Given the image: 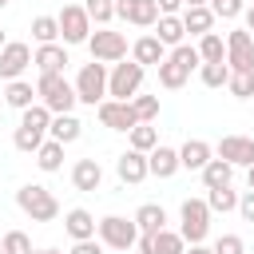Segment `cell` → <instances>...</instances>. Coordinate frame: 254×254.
I'll return each instance as SVG.
<instances>
[{
  "label": "cell",
  "instance_id": "29",
  "mask_svg": "<svg viewBox=\"0 0 254 254\" xmlns=\"http://www.w3.org/2000/svg\"><path fill=\"white\" fill-rule=\"evenodd\" d=\"M187 250V238L179 234V230H155L151 234V254H183Z\"/></svg>",
  "mask_w": 254,
  "mask_h": 254
},
{
  "label": "cell",
  "instance_id": "46",
  "mask_svg": "<svg viewBox=\"0 0 254 254\" xmlns=\"http://www.w3.org/2000/svg\"><path fill=\"white\" fill-rule=\"evenodd\" d=\"M242 16H246V32H254V4H250V8L242 12Z\"/></svg>",
  "mask_w": 254,
  "mask_h": 254
},
{
  "label": "cell",
  "instance_id": "26",
  "mask_svg": "<svg viewBox=\"0 0 254 254\" xmlns=\"http://www.w3.org/2000/svg\"><path fill=\"white\" fill-rule=\"evenodd\" d=\"M36 167H40L44 175H52V171H60V167H64V143L48 135V139L40 143V151H36Z\"/></svg>",
  "mask_w": 254,
  "mask_h": 254
},
{
  "label": "cell",
  "instance_id": "41",
  "mask_svg": "<svg viewBox=\"0 0 254 254\" xmlns=\"http://www.w3.org/2000/svg\"><path fill=\"white\" fill-rule=\"evenodd\" d=\"M214 254H246V242H242V234H222V238L214 242Z\"/></svg>",
  "mask_w": 254,
  "mask_h": 254
},
{
  "label": "cell",
  "instance_id": "7",
  "mask_svg": "<svg viewBox=\"0 0 254 254\" xmlns=\"http://www.w3.org/2000/svg\"><path fill=\"white\" fill-rule=\"evenodd\" d=\"M179 222H183L179 234H183L187 242H202L206 230H210V206H206V198H183Z\"/></svg>",
  "mask_w": 254,
  "mask_h": 254
},
{
  "label": "cell",
  "instance_id": "37",
  "mask_svg": "<svg viewBox=\"0 0 254 254\" xmlns=\"http://www.w3.org/2000/svg\"><path fill=\"white\" fill-rule=\"evenodd\" d=\"M83 8L91 16V24H99V28L115 20V0H83Z\"/></svg>",
  "mask_w": 254,
  "mask_h": 254
},
{
  "label": "cell",
  "instance_id": "3",
  "mask_svg": "<svg viewBox=\"0 0 254 254\" xmlns=\"http://www.w3.org/2000/svg\"><path fill=\"white\" fill-rule=\"evenodd\" d=\"M16 206H20L32 222H56V218H60V202H56V194H52L48 187H40V183L20 187V190H16Z\"/></svg>",
  "mask_w": 254,
  "mask_h": 254
},
{
  "label": "cell",
  "instance_id": "27",
  "mask_svg": "<svg viewBox=\"0 0 254 254\" xmlns=\"http://www.w3.org/2000/svg\"><path fill=\"white\" fill-rule=\"evenodd\" d=\"M155 36H159L167 48H179V44H183V36H187L183 16H159V20H155Z\"/></svg>",
  "mask_w": 254,
  "mask_h": 254
},
{
  "label": "cell",
  "instance_id": "42",
  "mask_svg": "<svg viewBox=\"0 0 254 254\" xmlns=\"http://www.w3.org/2000/svg\"><path fill=\"white\" fill-rule=\"evenodd\" d=\"M71 254H103V242H99V238H79V242L71 246Z\"/></svg>",
  "mask_w": 254,
  "mask_h": 254
},
{
  "label": "cell",
  "instance_id": "49",
  "mask_svg": "<svg viewBox=\"0 0 254 254\" xmlns=\"http://www.w3.org/2000/svg\"><path fill=\"white\" fill-rule=\"evenodd\" d=\"M194 4H210V0H187V8H194Z\"/></svg>",
  "mask_w": 254,
  "mask_h": 254
},
{
  "label": "cell",
  "instance_id": "28",
  "mask_svg": "<svg viewBox=\"0 0 254 254\" xmlns=\"http://www.w3.org/2000/svg\"><path fill=\"white\" fill-rule=\"evenodd\" d=\"M44 139H48V131H44V127H32V123H20V127H16V135H12L16 151H24V155H36Z\"/></svg>",
  "mask_w": 254,
  "mask_h": 254
},
{
  "label": "cell",
  "instance_id": "39",
  "mask_svg": "<svg viewBox=\"0 0 254 254\" xmlns=\"http://www.w3.org/2000/svg\"><path fill=\"white\" fill-rule=\"evenodd\" d=\"M0 246H4V254H36V250H32V238H28L24 230H8Z\"/></svg>",
  "mask_w": 254,
  "mask_h": 254
},
{
  "label": "cell",
  "instance_id": "8",
  "mask_svg": "<svg viewBox=\"0 0 254 254\" xmlns=\"http://www.w3.org/2000/svg\"><path fill=\"white\" fill-rule=\"evenodd\" d=\"M87 48H91V60L99 64H119L127 60V36L123 32H111V28H99L87 36Z\"/></svg>",
  "mask_w": 254,
  "mask_h": 254
},
{
  "label": "cell",
  "instance_id": "10",
  "mask_svg": "<svg viewBox=\"0 0 254 254\" xmlns=\"http://www.w3.org/2000/svg\"><path fill=\"white\" fill-rule=\"evenodd\" d=\"M95 115H99V123L107 131H131V127H139V115H135L131 99H103L95 107Z\"/></svg>",
  "mask_w": 254,
  "mask_h": 254
},
{
  "label": "cell",
  "instance_id": "15",
  "mask_svg": "<svg viewBox=\"0 0 254 254\" xmlns=\"http://www.w3.org/2000/svg\"><path fill=\"white\" fill-rule=\"evenodd\" d=\"M115 175H119V183H131V187H135V183H143V179L151 175L147 155H143V151H135V147H131V151H123V155L115 159Z\"/></svg>",
  "mask_w": 254,
  "mask_h": 254
},
{
  "label": "cell",
  "instance_id": "36",
  "mask_svg": "<svg viewBox=\"0 0 254 254\" xmlns=\"http://www.w3.org/2000/svg\"><path fill=\"white\" fill-rule=\"evenodd\" d=\"M226 87L234 99H254V71H230Z\"/></svg>",
  "mask_w": 254,
  "mask_h": 254
},
{
  "label": "cell",
  "instance_id": "54",
  "mask_svg": "<svg viewBox=\"0 0 254 254\" xmlns=\"http://www.w3.org/2000/svg\"><path fill=\"white\" fill-rule=\"evenodd\" d=\"M123 254H131V250H123Z\"/></svg>",
  "mask_w": 254,
  "mask_h": 254
},
{
  "label": "cell",
  "instance_id": "40",
  "mask_svg": "<svg viewBox=\"0 0 254 254\" xmlns=\"http://www.w3.org/2000/svg\"><path fill=\"white\" fill-rule=\"evenodd\" d=\"M210 12L218 20H238L246 12V0H210Z\"/></svg>",
  "mask_w": 254,
  "mask_h": 254
},
{
  "label": "cell",
  "instance_id": "52",
  "mask_svg": "<svg viewBox=\"0 0 254 254\" xmlns=\"http://www.w3.org/2000/svg\"><path fill=\"white\" fill-rule=\"evenodd\" d=\"M4 4H8V0H0V8H4Z\"/></svg>",
  "mask_w": 254,
  "mask_h": 254
},
{
  "label": "cell",
  "instance_id": "6",
  "mask_svg": "<svg viewBox=\"0 0 254 254\" xmlns=\"http://www.w3.org/2000/svg\"><path fill=\"white\" fill-rule=\"evenodd\" d=\"M75 95H79V103H87V107H99V103L107 99V67H103L99 60H91V64L79 67V75H75Z\"/></svg>",
  "mask_w": 254,
  "mask_h": 254
},
{
  "label": "cell",
  "instance_id": "1",
  "mask_svg": "<svg viewBox=\"0 0 254 254\" xmlns=\"http://www.w3.org/2000/svg\"><path fill=\"white\" fill-rule=\"evenodd\" d=\"M198 67H202L198 48H194V44H179V48H171L167 60L159 64V83H163L167 91H179V87L190 79V71H198Z\"/></svg>",
  "mask_w": 254,
  "mask_h": 254
},
{
  "label": "cell",
  "instance_id": "2",
  "mask_svg": "<svg viewBox=\"0 0 254 254\" xmlns=\"http://www.w3.org/2000/svg\"><path fill=\"white\" fill-rule=\"evenodd\" d=\"M36 91H40V103H44L52 115H64V111H71V107L79 103L75 83H67V79H64V71H40Z\"/></svg>",
  "mask_w": 254,
  "mask_h": 254
},
{
  "label": "cell",
  "instance_id": "12",
  "mask_svg": "<svg viewBox=\"0 0 254 254\" xmlns=\"http://www.w3.org/2000/svg\"><path fill=\"white\" fill-rule=\"evenodd\" d=\"M28 64H32V48L24 40H8L0 48V79H20Z\"/></svg>",
  "mask_w": 254,
  "mask_h": 254
},
{
  "label": "cell",
  "instance_id": "4",
  "mask_svg": "<svg viewBox=\"0 0 254 254\" xmlns=\"http://www.w3.org/2000/svg\"><path fill=\"white\" fill-rule=\"evenodd\" d=\"M95 234H99L103 246H111V250L123 254V250H131L139 242V222L135 218H123V214H107V218H99Z\"/></svg>",
  "mask_w": 254,
  "mask_h": 254
},
{
  "label": "cell",
  "instance_id": "17",
  "mask_svg": "<svg viewBox=\"0 0 254 254\" xmlns=\"http://www.w3.org/2000/svg\"><path fill=\"white\" fill-rule=\"evenodd\" d=\"M131 60H139L143 67H147V64H155V67H159V64L167 60V44H163L155 32H151V36H139V40L131 44Z\"/></svg>",
  "mask_w": 254,
  "mask_h": 254
},
{
  "label": "cell",
  "instance_id": "25",
  "mask_svg": "<svg viewBox=\"0 0 254 254\" xmlns=\"http://www.w3.org/2000/svg\"><path fill=\"white\" fill-rule=\"evenodd\" d=\"M48 135L60 139V143L67 147V143H75V139L83 135V123H79L71 111H64V115H52V131H48Z\"/></svg>",
  "mask_w": 254,
  "mask_h": 254
},
{
  "label": "cell",
  "instance_id": "9",
  "mask_svg": "<svg viewBox=\"0 0 254 254\" xmlns=\"http://www.w3.org/2000/svg\"><path fill=\"white\" fill-rule=\"evenodd\" d=\"M60 36H64V44H87L91 16H87L83 4H64V12H60Z\"/></svg>",
  "mask_w": 254,
  "mask_h": 254
},
{
  "label": "cell",
  "instance_id": "38",
  "mask_svg": "<svg viewBox=\"0 0 254 254\" xmlns=\"http://www.w3.org/2000/svg\"><path fill=\"white\" fill-rule=\"evenodd\" d=\"M131 107H135L139 123H155V119H159V95H135Z\"/></svg>",
  "mask_w": 254,
  "mask_h": 254
},
{
  "label": "cell",
  "instance_id": "45",
  "mask_svg": "<svg viewBox=\"0 0 254 254\" xmlns=\"http://www.w3.org/2000/svg\"><path fill=\"white\" fill-rule=\"evenodd\" d=\"M183 254H214V246H202V242H190V250H183Z\"/></svg>",
  "mask_w": 254,
  "mask_h": 254
},
{
  "label": "cell",
  "instance_id": "21",
  "mask_svg": "<svg viewBox=\"0 0 254 254\" xmlns=\"http://www.w3.org/2000/svg\"><path fill=\"white\" fill-rule=\"evenodd\" d=\"M147 167H151V175H155V179H171L183 163H179V151H175V147H163V143H159V147L147 155Z\"/></svg>",
  "mask_w": 254,
  "mask_h": 254
},
{
  "label": "cell",
  "instance_id": "43",
  "mask_svg": "<svg viewBox=\"0 0 254 254\" xmlns=\"http://www.w3.org/2000/svg\"><path fill=\"white\" fill-rule=\"evenodd\" d=\"M238 214H242V222H254V190H246L238 198Z\"/></svg>",
  "mask_w": 254,
  "mask_h": 254
},
{
  "label": "cell",
  "instance_id": "44",
  "mask_svg": "<svg viewBox=\"0 0 254 254\" xmlns=\"http://www.w3.org/2000/svg\"><path fill=\"white\" fill-rule=\"evenodd\" d=\"M155 4H159V12H163V16H179V8H183L187 0H155Z\"/></svg>",
  "mask_w": 254,
  "mask_h": 254
},
{
  "label": "cell",
  "instance_id": "23",
  "mask_svg": "<svg viewBox=\"0 0 254 254\" xmlns=\"http://www.w3.org/2000/svg\"><path fill=\"white\" fill-rule=\"evenodd\" d=\"M36 99H40V91H36L28 79H8V87H4V103H8V107L24 111V107H32Z\"/></svg>",
  "mask_w": 254,
  "mask_h": 254
},
{
  "label": "cell",
  "instance_id": "47",
  "mask_svg": "<svg viewBox=\"0 0 254 254\" xmlns=\"http://www.w3.org/2000/svg\"><path fill=\"white\" fill-rule=\"evenodd\" d=\"M246 187H250V190H254V163H250V167H246Z\"/></svg>",
  "mask_w": 254,
  "mask_h": 254
},
{
  "label": "cell",
  "instance_id": "24",
  "mask_svg": "<svg viewBox=\"0 0 254 254\" xmlns=\"http://www.w3.org/2000/svg\"><path fill=\"white\" fill-rule=\"evenodd\" d=\"M198 175H202V187H206V190H214V187H230V179H234V163H226V159L214 155Z\"/></svg>",
  "mask_w": 254,
  "mask_h": 254
},
{
  "label": "cell",
  "instance_id": "35",
  "mask_svg": "<svg viewBox=\"0 0 254 254\" xmlns=\"http://www.w3.org/2000/svg\"><path fill=\"white\" fill-rule=\"evenodd\" d=\"M127 135H131V147H135V151H143V155H151V151L159 147V131H155L151 123H139V127H131Z\"/></svg>",
  "mask_w": 254,
  "mask_h": 254
},
{
  "label": "cell",
  "instance_id": "18",
  "mask_svg": "<svg viewBox=\"0 0 254 254\" xmlns=\"http://www.w3.org/2000/svg\"><path fill=\"white\" fill-rule=\"evenodd\" d=\"M210 159H214V147H210L206 139H187V143L179 147V163H183L187 171H202Z\"/></svg>",
  "mask_w": 254,
  "mask_h": 254
},
{
  "label": "cell",
  "instance_id": "16",
  "mask_svg": "<svg viewBox=\"0 0 254 254\" xmlns=\"http://www.w3.org/2000/svg\"><path fill=\"white\" fill-rule=\"evenodd\" d=\"M71 183H75V190L95 194V190L103 187V167H99L95 159H79V163L71 167Z\"/></svg>",
  "mask_w": 254,
  "mask_h": 254
},
{
  "label": "cell",
  "instance_id": "20",
  "mask_svg": "<svg viewBox=\"0 0 254 254\" xmlns=\"http://www.w3.org/2000/svg\"><path fill=\"white\" fill-rule=\"evenodd\" d=\"M214 12H210V4H194V8H183V28L190 32V36H206V32H214Z\"/></svg>",
  "mask_w": 254,
  "mask_h": 254
},
{
  "label": "cell",
  "instance_id": "13",
  "mask_svg": "<svg viewBox=\"0 0 254 254\" xmlns=\"http://www.w3.org/2000/svg\"><path fill=\"white\" fill-rule=\"evenodd\" d=\"M115 16L135 24V28H155V20L163 16L155 0H115Z\"/></svg>",
  "mask_w": 254,
  "mask_h": 254
},
{
  "label": "cell",
  "instance_id": "34",
  "mask_svg": "<svg viewBox=\"0 0 254 254\" xmlns=\"http://www.w3.org/2000/svg\"><path fill=\"white\" fill-rule=\"evenodd\" d=\"M198 79H202L206 87H226V79H230V64H226V60L202 64V67H198Z\"/></svg>",
  "mask_w": 254,
  "mask_h": 254
},
{
  "label": "cell",
  "instance_id": "53",
  "mask_svg": "<svg viewBox=\"0 0 254 254\" xmlns=\"http://www.w3.org/2000/svg\"><path fill=\"white\" fill-rule=\"evenodd\" d=\"M0 254H4V246H0Z\"/></svg>",
  "mask_w": 254,
  "mask_h": 254
},
{
  "label": "cell",
  "instance_id": "30",
  "mask_svg": "<svg viewBox=\"0 0 254 254\" xmlns=\"http://www.w3.org/2000/svg\"><path fill=\"white\" fill-rule=\"evenodd\" d=\"M238 190H230V187H214V190H206V206H210V214H230V210H238Z\"/></svg>",
  "mask_w": 254,
  "mask_h": 254
},
{
  "label": "cell",
  "instance_id": "33",
  "mask_svg": "<svg viewBox=\"0 0 254 254\" xmlns=\"http://www.w3.org/2000/svg\"><path fill=\"white\" fill-rule=\"evenodd\" d=\"M32 40L36 44H56L60 40V16H36L32 20Z\"/></svg>",
  "mask_w": 254,
  "mask_h": 254
},
{
  "label": "cell",
  "instance_id": "48",
  "mask_svg": "<svg viewBox=\"0 0 254 254\" xmlns=\"http://www.w3.org/2000/svg\"><path fill=\"white\" fill-rule=\"evenodd\" d=\"M36 254H64V250H56V246H44V250H36Z\"/></svg>",
  "mask_w": 254,
  "mask_h": 254
},
{
  "label": "cell",
  "instance_id": "22",
  "mask_svg": "<svg viewBox=\"0 0 254 254\" xmlns=\"http://www.w3.org/2000/svg\"><path fill=\"white\" fill-rule=\"evenodd\" d=\"M32 64H36L40 71H64L71 60H67V52H64L60 44H40V48L32 52Z\"/></svg>",
  "mask_w": 254,
  "mask_h": 254
},
{
  "label": "cell",
  "instance_id": "5",
  "mask_svg": "<svg viewBox=\"0 0 254 254\" xmlns=\"http://www.w3.org/2000/svg\"><path fill=\"white\" fill-rule=\"evenodd\" d=\"M143 75H147V67H143L139 60L115 64V67L107 71V95H111V99H135L139 87H143Z\"/></svg>",
  "mask_w": 254,
  "mask_h": 254
},
{
  "label": "cell",
  "instance_id": "19",
  "mask_svg": "<svg viewBox=\"0 0 254 254\" xmlns=\"http://www.w3.org/2000/svg\"><path fill=\"white\" fill-rule=\"evenodd\" d=\"M95 214L91 210H83V206H71L67 214H64V230L71 234V242H79V238H95Z\"/></svg>",
  "mask_w": 254,
  "mask_h": 254
},
{
  "label": "cell",
  "instance_id": "11",
  "mask_svg": "<svg viewBox=\"0 0 254 254\" xmlns=\"http://www.w3.org/2000/svg\"><path fill=\"white\" fill-rule=\"evenodd\" d=\"M226 64L230 71H254V36L246 28L226 32Z\"/></svg>",
  "mask_w": 254,
  "mask_h": 254
},
{
  "label": "cell",
  "instance_id": "14",
  "mask_svg": "<svg viewBox=\"0 0 254 254\" xmlns=\"http://www.w3.org/2000/svg\"><path fill=\"white\" fill-rule=\"evenodd\" d=\"M214 155L226 159V163H234V167H250L254 163V139H246V135H222L218 147H214Z\"/></svg>",
  "mask_w": 254,
  "mask_h": 254
},
{
  "label": "cell",
  "instance_id": "50",
  "mask_svg": "<svg viewBox=\"0 0 254 254\" xmlns=\"http://www.w3.org/2000/svg\"><path fill=\"white\" fill-rule=\"evenodd\" d=\"M4 44H8V40H4V32H0V48H4Z\"/></svg>",
  "mask_w": 254,
  "mask_h": 254
},
{
  "label": "cell",
  "instance_id": "31",
  "mask_svg": "<svg viewBox=\"0 0 254 254\" xmlns=\"http://www.w3.org/2000/svg\"><path fill=\"white\" fill-rule=\"evenodd\" d=\"M135 222H139V230L155 234V230H163V226H167V210H163L159 202H143V206L135 210Z\"/></svg>",
  "mask_w": 254,
  "mask_h": 254
},
{
  "label": "cell",
  "instance_id": "32",
  "mask_svg": "<svg viewBox=\"0 0 254 254\" xmlns=\"http://www.w3.org/2000/svg\"><path fill=\"white\" fill-rule=\"evenodd\" d=\"M198 56H202V64H214V60H226V40L218 36V32H206V36H198Z\"/></svg>",
  "mask_w": 254,
  "mask_h": 254
},
{
  "label": "cell",
  "instance_id": "51",
  "mask_svg": "<svg viewBox=\"0 0 254 254\" xmlns=\"http://www.w3.org/2000/svg\"><path fill=\"white\" fill-rule=\"evenodd\" d=\"M0 107H4V91H0Z\"/></svg>",
  "mask_w": 254,
  "mask_h": 254
}]
</instances>
